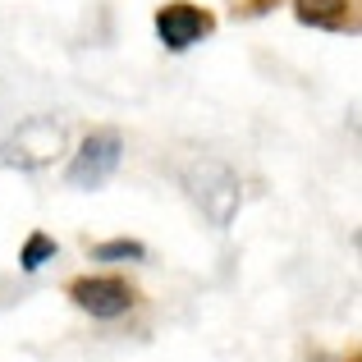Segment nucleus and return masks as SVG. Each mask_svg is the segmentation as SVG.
Returning a JSON list of instances; mask_svg holds the SVG:
<instances>
[{
    "label": "nucleus",
    "mask_w": 362,
    "mask_h": 362,
    "mask_svg": "<svg viewBox=\"0 0 362 362\" xmlns=\"http://www.w3.org/2000/svg\"><path fill=\"white\" fill-rule=\"evenodd\" d=\"M60 151H64V124L51 119V115H28L5 142H0V160H5L9 170H23V175L46 170Z\"/></svg>",
    "instance_id": "obj_2"
},
{
    "label": "nucleus",
    "mask_w": 362,
    "mask_h": 362,
    "mask_svg": "<svg viewBox=\"0 0 362 362\" xmlns=\"http://www.w3.org/2000/svg\"><path fill=\"white\" fill-rule=\"evenodd\" d=\"M271 5H275V0H247V5H243V14H266Z\"/></svg>",
    "instance_id": "obj_9"
},
{
    "label": "nucleus",
    "mask_w": 362,
    "mask_h": 362,
    "mask_svg": "<svg viewBox=\"0 0 362 362\" xmlns=\"http://www.w3.org/2000/svg\"><path fill=\"white\" fill-rule=\"evenodd\" d=\"M55 252H60V243H55V239H51L46 230H33V234L23 239V252H18V266H23L28 275H37V271H42L46 262H55Z\"/></svg>",
    "instance_id": "obj_7"
},
{
    "label": "nucleus",
    "mask_w": 362,
    "mask_h": 362,
    "mask_svg": "<svg viewBox=\"0 0 362 362\" xmlns=\"http://www.w3.org/2000/svg\"><path fill=\"white\" fill-rule=\"evenodd\" d=\"M216 33V14L202 5H193V0H170V5L156 9V42L165 46V51H193L197 42H206V37Z\"/></svg>",
    "instance_id": "obj_4"
},
{
    "label": "nucleus",
    "mask_w": 362,
    "mask_h": 362,
    "mask_svg": "<svg viewBox=\"0 0 362 362\" xmlns=\"http://www.w3.org/2000/svg\"><path fill=\"white\" fill-rule=\"evenodd\" d=\"M69 298L78 303L92 321H115L138 303V293H133L119 275H83V280L69 284Z\"/></svg>",
    "instance_id": "obj_5"
},
{
    "label": "nucleus",
    "mask_w": 362,
    "mask_h": 362,
    "mask_svg": "<svg viewBox=\"0 0 362 362\" xmlns=\"http://www.w3.org/2000/svg\"><path fill=\"white\" fill-rule=\"evenodd\" d=\"M119 160H124V138L115 129H92L88 138L78 142V151H74L69 170H64V184L78 188V193H97V188L119 170Z\"/></svg>",
    "instance_id": "obj_3"
},
{
    "label": "nucleus",
    "mask_w": 362,
    "mask_h": 362,
    "mask_svg": "<svg viewBox=\"0 0 362 362\" xmlns=\"http://www.w3.org/2000/svg\"><path fill=\"white\" fill-rule=\"evenodd\" d=\"M293 18L317 33H358L354 0H293Z\"/></svg>",
    "instance_id": "obj_6"
},
{
    "label": "nucleus",
    "mask_w": 362,
    "mask_h": 362,
    "mask_svg": "<svg viewBox=\"0 0 362 362\" xmlns=\"http://www.w3.org/2000/svg\"><path fill=\"white\" fill-rule=\"evenodd\" d=\"M142 257H147V247L138 239H110L92 247V262H142Z\"/></svg>",
    "instance_id": "obj_8"
},
{
    "label": "nucleus",
    "mask_w": 362,
    "mask_h": 362,
    "mask_svg": "<svg viewBox=\"0 0 362 362\" xmlns=\"http://www.w3.org/2000/svg\"><path fill=\"white\" fill-rule=\"evenodd\" d=\"M184 193L193 197V206L216 225V230H230L234 216H239V206H243L239 175H234L225 160H211V156L184 165Z\"/></svg>",
    "instance_id": "obj_1"
}]
</instances>
